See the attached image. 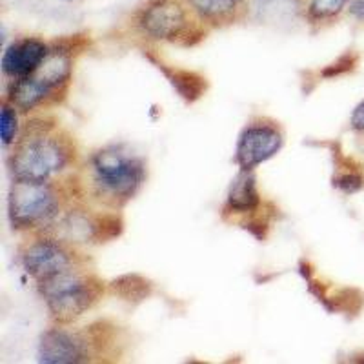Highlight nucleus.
<instances>
[{"label": "nucleus", "mask_w": 364, "mask_h": 364, "mask_svg": "<svg viewBox=\"0 0 364 364\" xmlns=\"http://www.w3.org/2000/svg\"><path fill=\"white\" fill-rule=\"evenodd\" d=\"M51 324L70 326L108 297V282L97 273L95 264L64 272L35 284Z\"/></svg>", "instance_id": "nucleus-6"}, {"label": "nucleus", "mask_w": 364, "mask_h": 364, "mask_svg": "<svg viewBox=\"0 0 364 364\" xmlns=\"http://www.w3.org/2000/svg\"><path fill=\"white\" fill-rule=\"evenodd\" d=\"M350 0H306L304 4V21L311 31H323L336 24L343 13L348 11Z\"/></svg>", "instance_id": "nucleus-15"}, {"label": "nucleus", "mask_w": 364, "mask_h": 364, "mask_svg": "<svg viewBox=\"0 0 364 364\" xmlns=\"http://www.w3.org/2000/svg\"><path fill=\"white\" fill-rule=\"evenodd\" d=\"M297 4H306V0H295Z\"/></svg>", "instance_id": "nucleus-21"}, {"label": "nucleus", "mask_w": 364, "mask_h": 364, "mask_svg": "<svg viewBox=\"0 0 364 364\" xmlns=\"http://www.w3.org/2000/svg\"><path fill=\"white\" fill-rule=\"evenodd\" d=\"M331 181H333V188L346 195L357 193L364 188V175L352 166L348 168V166L337 164V171Z\"/></svg>", "instance_id": "nucleus-17"}, {"label": "nucleus", "mask_w": 364, "mask_h": 364, "mask_svg": "<svg viewBox=\"0 0 364 364\" xmlns=\"http://www.w3.org/2000/svg\"><path fill=\"white\" fill-rule=\"evenodd\" d=\"M348 15L357 22L364 24V0H350L348 4Z\"/></svg>", "instance_id": "nucleus-20"}, {"label": "nucleus", "mask_w": 364, "mask_h": 364, "mask_svg": "<svg viewBox=\"0 0 364 364\" xmlns=\"http://www.w3.org/2000/svg\"><path fill=\"white\" fill-rule=\"evenodd\" d=\"M359 53L357 51H348V53L341 55L336 63H331L330 66L324 68L321 71V77L324 79H337V77H343V75L352 73L357 66H359Z\"/></svg>", "instance_id": "nucleus-18"}, {"label": "nucleus", "mask_w": 364, "mask_h": 364, "mask_svg": "<svg viewBox=\"0 0 364 364\" xmlns=\"http://www.w3.org/2000/svg\"><path fill=\"white\" fill-rule=\"evenodd\" d=\"M154 294V281H149L141 273H124L108 282V295L117 297L129 306H139Z\"/></svg>", "instance_id": "nucleus-14"}, {"label": "nucleus", "mask_w": 364, "mask_h": 364, "mask_svg": "<svg viewBox=\"0 0 364 364\" xmlns=\"http://www.w3.org/2000/svg\"><path fill=\"white\" fill-rule=\"evenodd\" d=\"M21 117L22 115L13 104L2 99V102H0V135H2V146H4L6 151L15 144L18 133H21Z\"/></svg>", "instance_id": "nucleus-16"}, {"label": "nucleus", "mask_w": 364, "mask_h": 364, "mask_svg": "<svg viewBox=\"0 0 364 364\" xmlns=\"http://www.w3.org/2000/svg\"><path fill=\"white\" fill-rule=\"evenodd\" d=\"M144 57H148L149 63L155 64V68L164 75L168 82L171 84V87L177 91V95L186 104L199 102L206 95L208 90H210V82H208L206 77L203 73H199V71L170 66L162 58H157L155 55H151L149 50H144Z\"/></svg>", "instance_id": "nucleus-13"}, {"label": "nucleus", "mask_w": 364, "mask_h": 364, "mask_svg": "<svg viewBox=\"0 0 364 364\" xmlns=\"http://www.w3.org/2000/svg\"><path fill=\"white\" fill-rule=\"evenodd\" d=\"M75 60L77 57L71 53L51 48L50 55L35 73L6 82L2 99L13 104L22 117L50 113L51 109L63 106L70 97Z\"/></svg>", "instance_id": "nucleus-5"}, {"label": "nucleus", "mask_w": 364, "mask_h": 364, "mask_svg": "<svg viewBox=\"0 0 364 364\" xmlns=\"http://www.w3.org/2000/svg\"><path fill=\"white\" fill-rule=\"evenodd\" d=\"M77 173L87 203L102 210L122 211L144 188L148 162L129 144L115 142L93 149Z\"/></svg>", "instance_id": "nucleus-2"}, {"label": "nucleus", "mask_w": 364, "mask_h": 364, "mask_svg": "<svg viewBox=\"0 0 364 364\" xmlns=\"http://www.w3.org/2000/svg\"><path fill=\"white\" fill-rule=\"evenodd\" d=\"M210 29H224L245 22L252 0H184Z\"/></svg>", "instance_id": "nucleus-12"}, {"label": "nucleus", "mask_w": 364, "mask_h": 364, "mask_svg": "<svg viewBox=\"0 0 364 364\" xmlns=\"http://www.w3.org/2000/svg\"><path fill=\"white\" fill-rule=\"evenodd\" d=\"M132 28L146 42L178 48H195L211 31L184 0H146L132 15Z\"/></svg>", "instance_id": "nucleus-7"}, {"label": "nucleus", "mask_w": 364, "mask_h": 364, "mask_svg": "<svg viewBox=\"0 0 364 364\" xmlns=\"http://www.w3.org/2000/svg\"><path fill=\"white\" fill-rule=\"evenodd\" d=\"M284 139V128L277 119L266 115L253 117L240 132L233 162L239 166V170L255 171L281 151Z\"/></svg>", "instance_id": "nucleus-9"}, {"label": "nucleus", "mask_w": 364, "mask_h": 364, "mask_svg": "<svg viewBox=\"0 0 364 364\" xmlns=\"http://www.w3.org/2000/svg\"><path fill=\"white\" fill-rule=\"evenodd\" d=\"M266 206L259 186H257L255 171L239 170L237 177L233 178L228 188L226 200L220 208V217L224 223H232L239 226L242 220L255 215Z\"/></svg>", "instance_id": "nucleus-10"}, {"label": "nucleus", "mask_w": 364, "mask_h": 364, "mask_svg": "<svg viewBox=\"0 0 364 364\" xmlns=\"http://www.w3.org/2000/svg\"><path fill=\"white\" fill-rule=\"evenodd\" d=\"M51 46L44 38L38 37H21L15 38L4 50L2 55V77L6 82L24 79L28 75L35 73L46 57L50 55Z\"/></svg>", "instance_id": "nucleus-11"}, {"label": "nucleus", "mask_w": 364, "mask_h": 364, "mask_svg": "<svg viewBox=\"0 0 364 364\" xmlns=\"http://www.w3.org/2000/svg\"><path fill=\"white\" fill-rule=\"evenodd\" d=\"M129 346L128 330L112 318L80 328L51 324L38 339L37 359L44 364L119 363L128 355Z\"/></svg>", "instance_id": "nucleus-3"}, {"label": "nucleus", "mask_w": 364, "mask_h": 364, "mask_svg": "<svg viewBox=\"0 0 364 364\" xmlns=\"http://www.w3.org/2000/svg\"><path fill=\"white\" fill-rule=\"evenodd\" d=\"M17 261L35 284L80 266L95 264L90 250L71 245L48 232L22 233L17 245Z\"/></svg>", "instance_id": "nucleus-8"}, {"label": "nucleus", "mask_w": 364, "mask_h": 364, "mask_svg": "<svg viewBox=\"0 0 364 364\" xmlns=\"http://www.w3.org/2000/svg\"><path fill=\"white\" fill-rule=\"evenodd\" d=\"M82 161L77 136L51 113L26 117L6 155L9 177L28 181L63 178L79 170Z\"/></svg>", "instance_id": "nucleus-1"}, {"label": "nucleus", "mask_w": 364, "mask_h": 364, "mask_svg": "<svg viewBox=\"0 0 364 364\" xmlns=\"http://www.w3.org/2000/svg\"><path fill=\"white\" fill-rule=\"evenodd\" d=\"M77 171L53 181L11 178L8 191V220L13 232L22 235L48 230L71 203L86 199Z\"/></svg>", "instance_id": "nucleus-4"}, {"label": "nucleus", "mask_w": 364, "mask_h": 364, "mask_svg": "<svg viewBox=\"0 0 364 364\" xmlns=\"http://www.w3.org/2000/svg\"><path fill=\"white\" fill-rule=\"evenodd\" d=\"M350 128L355 135L364 136V100H360L350 117Z\"/></svg>", "instance_id": "nucleus-19"}]
</instances>
